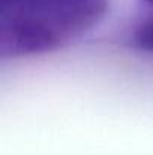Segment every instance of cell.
Returning <instances> with one entry per match:
<instances>
[{"mask_svg": "<svg viewBox=\"0 0 153 155\" xmlns=\"http://www.w3.org/2000/svg\"><path fill=\"white\" fill-rule=\"evenodd\" d=\"M134 44L141 50L153 53V20L146 21L137 29L134 35Z\"/></svg>", "mask_w": 153, "mask_h": 155, "instance_id": "2", "label": "cell"}, {"mask_svg": "<svg viewBox=\"0 0 153 155\" xmlns=\"http://www.w3.org/2000/svg\"><path fill=\"white\" fill-rule=\"evenodd\" d=\"M146 2H149V3H153V0H146Z\"/></svg>", "mask_w": 153, "mask_h": 155, "instance_id": "3", "label": "cell"}, {"mask_svg": "<svg viewBox=\"0 0 153 155\" xmlns=\"http://www.w3.org/2000/svg\"><path fill=\"white\" fill-rule=\"evenodd\" d=\"M108 0H0V51L20 57L53 51L93 29Z\"/></svg>", "mask_w": 153, "mask_h": 155, "instance_id": "1", "label": "cell"}]
</instances>
